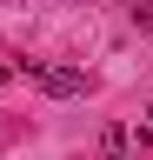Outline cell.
Here are the masks:
<instances>
[{
	"instance_id": "1",
	"label": "cell",
	"mask_w": 153,
	"mask_h": 160,
	"mask_svg": "<svg viewBox=\"0 0 153 160\" xmlns=\"http://www.w3.org/2000/svg\"><path fill=\"white\" fill-rule=\"evenodd\" d=\"M20 73H27L40 93H53V100L87 93V73H80V67H60V60H20Z\"/></svg>"
},
{
	"instance_id": "2",
	"label": "cell",
	"mask_w": 153,
	"mask_h": 160,
	"mask_svg": "<svg viewBox=\"0 0 153 160\" xmlns=\"http://www.w3.org/2000/svg\"><path fill=\"white\" fill-rule=\"evenodd\" d=\"M127 153H133V127H120V120L100 127V160H127Z\"/></svg>"
},
{
	"instance_id": "3",
	"label": "cell",
	"mask_w": 153,
	"mask_h": 160,
	"mask_svg": "<svg viewBox=\"0 0 153 160\" xmlns=\"http://www.w3.org/2000/svg\"><path fill=\"white\" fill-rule=\"evenodd\" d=\"M133 27H140V33H153V0H133Z\"/></svg>"
},
{
	"instance_id": "4",
	"label": "cell",
	"mask_w": 153,
	"mask_h": 160,
	"mask_svg": "<svg viewBox=\"0 0 153 160\" xmlns=\"http://www.w3.org/2000/svg\"><path fill=\"white\" fill-rule=\"evenodd\" d=\"M7 80H13V67H7V60H0V87H7Z\"/></svg>"
}]
</instances>
